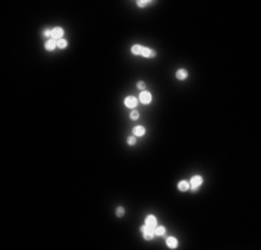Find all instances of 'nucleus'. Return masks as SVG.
I'll list each match as a JSON object with an SVG mask.
<instances>
[{"label": "nucleus", "instance_id": "obj_1", "mask_svg": "<svg viewBox=\"0 0 261 250\" xmlns=\"http://www.w3.org/2000/svg\"><path fill=\"white\" fill-rule=\"evenodd\" d=\"M140 231H142V233H143V236H145V239L146 240H150V239H153L154 236H156V233H154V229L153 228H149L146 224L140 228Z\"/></svg>", "mask_w": 261, "mask_h": 250}, {"label": "nucleus", "instance_id": "obj_11", "mask_svg": "<svg viewBox=\"0 0 261 250\" xmlns=\"http://www.w3.org/2000/svg\"><path fill=\"white\" fill-rule=\"evenodd\" d=\"M177 78L178 79H186V78H188V71H186V70H183V68L178 70Z\"/></svg>", "mask_w": 261, "mask_h": 250}, {"label": "nucleus", "instance_id": "obj_20", "mask_svg": "<svg viewBox=\"0 0 261 250\" xmlns=\"http://www.w3.org/2000/svg\"><path fill=\"white\" fill-rule=\"evenodd\" d=\"M43 35H44V36H52V31H50V29H46V31L43 32Z\"/></svg>", "mask_w": 261, "mask_h": 250}, {"label": "nucleus", "instance_id": "obj_15", "mask_svg": "<svg viewBox=\"0 0 261 250\" xmlns=\"http://www.w3.org/2000/svg\"><path fill=\"white\" fill-rule=\"evenodd\" d=\"M142 56L143 57H151V50L149 47H143L142 49Z\"/></svg>", "mask_w": 261, "mask_h": 250}, {"label": "nucleus", "instance_id": "obj_5", "mask_svg": "<svg viewBox=\"0 0 261 250\" xmlns=\"http://www.w3.org/2000/svg\"><path fill=\"white\" fill-rule=\"evenodd\" d=\"M139 100H140V103L149 104L150 103V100H151V94L149 93V92H142V93H140V97H139Z\"/></svg>", "mask_w": 261, "mask_h": 250}, {"label": "nucleus", "instance_id": "obj_3", "mask_svg": "<svg viewBox=\"0 0 261 250\" xmlns=\"http://www.w3.org/2000/svg\"><path fill=\"white\" fill-rule=\"evenodd\" d=\"M63 35H64V31L61 29V28H54V29H52V39H54V41H60V39H63Z\"/></svg>", "mask_w": 261, "mask_h": 250}, {"label": "nucleus", "instance_id": "obj_8", "mask_svg": "<svg viewBox=\"0 0 261 250\" xmlns=\"http://www.w3.org/2000/svg\"><path fill=\"white\" fill-rule=\"evenodd\" d=\"M167 246L169 249H177L178 247V240L174 238V236H169L167 238Z\"/></svg>", "mask_w": 261, "mask_h": 250}, {"label": "nucleus", "instance_id": "obj_19", "mask_svg": "<svg viewBox=\"0 0 261 250\" xmlns=\"http://www.w3.org/2000/svg\"><path fill=\"white\" fill-rule=\"evenodd\" d=\"M131 118H132V120H137V118H139V113H137V111H132V113H131Z\"/></svg>", "mask_w": 261, "mask_h": 250}, {"label": "nucleus", "instance_id": "obj_16", "mask_svg": "<svg viewBox=\"0 0 261 250\" xmlns=\"http://www.w3.org/2000/svg\"><path fill=\"white\" fill-rule=\"evenodd\" d=\"M126 142H128V145L129 146H133L136 143V136H129Z\"/></svg>", "mask_w": 261, "mask_h": 250}, {"label": "nucleus", "instance_id": "obj_4", "mask_svg": "<svg viewBox=\"0 0 261 250\" xmlns=\"http://www.w3.org/2000/svg\"><path fill=\"white\" fill-rule=\"evenodd\" d=\"M125 106L129 107V108H135L136 106H137V99L133 97V96H128L125 99Z\"/></svg>", "mask_w": 261, "mask_h": 250}, {"label": "nucleus", "instance_id": "obj_9", "mask_svg": "<svg viewBox=\"0 0 261 250\" xmlns=\"http://www.w3.org/2000/svg\"><path fill=\"white\" fill-rule=\"evenodd\" d=\"M189 188H190V184H189L188 181H181V182L178 184V189L182 190V192H188Z\"/></svg>", "mask_w": 261, "mask_h": 250}, {"label": "nucleus", "instance_id": "obj_21", "mask_svg": "<svg viewBox=\"0 0 261 250\" xmlns=\"http://www.w3.org/2000/svg\"><path fill=\"white\" fill-rule=\"evenodd\" d=\"M145 86H146L145 82H137V88H139V89H145Z\"/></svg>", "mask_w": 261, "mask_h": 250}, {"label": "nucleus", "instance_id": "obj_14", "mask_svg": "<svg viewBox=\"0 0 261 250\" xmlns=\"http://www.w3.org/2000/svg\"><path fill=\"white\" fill-rule=\"evenodd\" d=\"M67 45H68V42L65 41V39H60V41H57V47H60V49H65V47H67Z\"/></svg>", "mask_w": 261, "mask_h": 250}, {"label": "nucleus", "instance_id": "obj_17", "mask_svg": "<svg viewBox=\"0 0 261 250\" xmlns=\"http://www.w3.org/2000/svg\"><path fill=\"white\" fill-rule=\"evenodd\" d=\"M115 213H117V217H122V215H124V213H125V210H124V207H118Z\"/></svg>", "mask_w": 261, "mask_h": 250}, {"label": "nucleus", "instance_id": "obj_12", "mask_svg": "<svg viewBox=\"0 0 261 250\" xmlns=\"http://www.w3.org/2000/svg\"><path fill=\"white\" fill-rule=\"evenodd\" d=\"M142 49H143V46L135 45V46H132V53L133 54H142Z\"/></svg>", "mask_w": 261, "mask_h": 250}, {"label": "nucleus", "instance_id": "obj_7", "mask_svg": "<svg viewBox=\"0 0 261 250\" xmlns=\"http://www.w3.org/2000/svg\"><path fill=\"white\" fill-rule=\"evenodd\" d=\"M44 47H46V50L52 52V50H54V49L57 47V41H54V39H49V41L44 43Z\"/></svg>", "mask_w": 261, "mask_h": 250}, {"label": "nucleus", "instance_id": "obj_10", "mask_svg": "<svg viewBox=\"0 0 261 250\" xmlns=\"http://www.w3.org/2000/svg\"><path fill=\"white\" fill-rule=\"evenodd\" d=\"M146 132V129L143 126H135L133 128V136H143Z\"/></svg>", "mask_w": 261, "mask_h": 250}, {"label": "nucleus", "instance_id": "obj_2", "mask_svg": "<svg viewBox=\"0 0 261 250\" xmlns=\"http://www.w3.org/2000/svg\"><path fill=\"white\" fill-rule=\"evenodd\" d=\"M189 184H190V188H192V189H197V188L203 184V178L200 177V175H196V177H193L190 179Z\"/></svg>", "mask_w": 261, "mask_h": 250}, {"label": "nucleus", "instance_id": "obj_13", "mask_svg": "<svg viewBox=\"0 0 261 250\" xmlns=\"http://www.w3.org/2000/svg\"><path fill=\"white\" fill-rule=\"evenodd\" d=\"M154 233H156L157 236H161V235L165 233V228L164 227H156L154 228Z\"/></svg>", "mask_w": 261, "mask_h": 250}, {"label": "nucleus", "instance_id": "obj_6", "mask_svg": "<svg viewBox=\"0 0 261 250\" xmlns=\"http://www.w3.org/2000/svg\"><path fill=\"white\" fill-rule=\"evenodd\" d=\"M146 225L149 227V228H156L157 227V218L154 217V215H149L146 218Z\"/></svg>", "mask_w": 261, "mask_h": 250}, {"label": "nucleus", "instance_id": "obj_18", "mask_svg": "<svg viewBox=\"0 0 261 250\" xmlns=\"http://www.w3.org/2000/svg\"><path fill=\"white\" fill-rule=\"evenodd\" d=\"M149 3H150V1H146V0H139V1H137V6H139V7H145V6H147Z\"/></svg>", "mask_w": 261, "mask_h": 250}]
</instances>
